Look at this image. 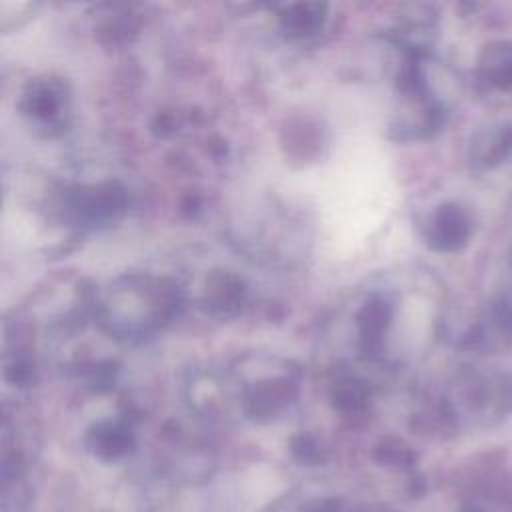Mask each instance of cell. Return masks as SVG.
I'll list each match as a JSON object with an SVG mask.
<instances>
[{
  "mask_svg": "<svg viewBox=\"0 0 512 512\" xmlns=\"http://www.w3.org/2000/svg\"><path fill=\"white\" fill-rule=\"evenodd\" d=\"M184 290L170 278L128 274L94 302L102 328L116 338H146L170 324L184 308Z\"/></svg>",
  "mask_w": 512,
  "mask_h": 512,
  "instance_id": "obj_1",
  "label": "cell"
},
{
  "mask_svg": "<svg viewBox=\"0 0 512 512\" xmlns=\"http://www.w3.org/2000/svg\"><path fill=\"white\" fill-rule=\"evenodd\" d=\"M472 234V222L466 210L454 202L434 208L424 224V238L432 250L456 252L464 248Z\"/></svg>",
  "mask_w": 512,
  "mask_h": 512,
  "instance_id": "obj_5",
  "label": "cell"
},
{
  "mask_svg": "<svg viewBox=\"0 0 512 512\" xmlns=\"http://www.w3.org/2000/svg\"><path fill=\"white\" fill-rule=\"evenodd\" d=\"M90 446L96 454H100L104 458H118L130 450L132 434L122 424L104 422V424H98L92 428Z\"/></svg>",
  "mask_w": 512,
  "mask_h": 512,
  "instance_id": "obj_11",
  "label": "cell"
},
{
  "mask_svg": "<svg viewBox=\"0 0 512 512\" xmlns=\"http://www.w3.org/2000/svg\"><path fill=\"white\" fill-rule=\"evenodd\" d=\"M298 370L282 360L280 366L258 374L256 380L244 388V402L252 416H270L290 404L298 394Z\"/></svg>",
  "mask_w": 512,
  "mask_h": 512,
  "instance_id": "obj_3",
  "label": "cell"
},
{
  "mask_svg": "<svg viewBox=\"0 0 512 512\" xmlns=\"http://www.w3.org/2000/svg\"><path fill=\"white\" fill-rule=\"evenodd\" d=\"M332 400L344 412L360 410L368 400V388L354 374H344L332 386Z\"/></svg>",
  "mask_w": 512,
  "mask_h": 512,
  "instance_id": "obj_12",
  "label": "cell"
},
{
  "mask_svg": "<svg viewBox=\"0 0 512 512\" xmlns=\"http://www.w3.org/2000/svg\"><path fill=\"white\" fill-rule=\"evenodd\" d=\"M392 318H394L392 302L378 292L368 294V298L362 302L354 318L356 332H358V346L364 356L374 358L382 350Z\"/></svg>",
  "mask_w": 512,
  "mask_h": 512,
  "instance_id": "obj_7",
  "label": "cell"
},
{
  "mask_svg": "<svg viewBox=\"0 0 512 512\" xmlns=\"http://www.w3.org/2000/svg\"><path fill=\"white\" fill-rule=\"evenodd\" d=\"M290 130V142H288V148L292 154L296 156H310L312 152L318 150V130L316 126H310L308 122H300Z\"/></svg>",
  "mask_w": 512,
  "mask_h": 512,
  "instance_id": "obj_13",
  "label": "cell"
},
{
  "mask_svg": "<svg viewBox=\"0 0 512 512\" xmlns=\"http://www.w3.org/2000/svg\"><path fill=\"white\" fill-rule=\"evenodd\" d=\"M480 76L494 88L512 90V42L494 40L486 44L478 58Z\"/></svg>",
  "mask_w": 512,
  "mask_h": 512,
  "instance_id": "obj_10",
  "label": "cell"
},
{
  "mask_svg": "<svg viewBox=\"0 0 512 512\" xmlns=\"http://www.w3.org/2000/svg\"><path fill=\"white\" fill-rule=\"evenodd\" d=\"M64 208L78 226L112 224L126 210V190L112 180L72 186L64 192Z\"/></svg>",
  "mask_w": 512,
  "mask_h": 512,
  "instance_id": "obj_2",
  "label": "cell"
},
{
  "mask_svg": "<svg viewBox=\"0 0 512 512\" xmlns=\"http://www.w3.org/2000/svg\"><path fill=\"white\" fill-rule=\"evenodd\" d=\"M326 4L320 2H296L284 4L278 12V24L288 38H308L322 30L326 22Z\"/></svg>",
  "mask_w": 512,
  "mask_h": 512,
  "instance_id": "obj_9",
  "label": "cell"
},
{
  "mask_svg": "<svg viewBox=\"0 0 512 512\" xmlns=\"http://www.w3.org/2000/svg\"><path fill=\"white\" fill-rule=\"evenodd\" d=\"M68 102V86L62 78L40 76L30 80L20 94V110L34 122L56 128L62 124V112Z\"/></svg>",
  "mask_w": 512,
  "mask_h": 512,
  "instance_id": "obj_4",
  "label": "cell"
},
{
  "mask_svg": "<svg viewBox=\"0 0 512 512\" xmlns=\"http://www.w3.org/2000/svg\"><path fill=\"white\" fill-rule=\"evenodd\" d=\"M512 158V126H494L478 132L470 146V162L490 170Z\"/></svg>",
  "mask_w": 512,
  "mask_h": 512,
  "instance_id": "obj_8",
  "label": "cell"
},
{
  "mask_svg": "<svg viewBox=\"0 0 512 512\" xmlns=\"http://www.w3.org/2000/svg\"><path fill=\"white\" fill-rule=\"evenodd\" d=\"M246 282L230 270H212L206 276L200 304L206 314L218 320H230L240 314L246 304Z\"/></svg>",
  "mask_w": 512,
  "mask_h": 512,
  "instance_id": "obj_6",
  "label": "cell"
}]
</instances>
